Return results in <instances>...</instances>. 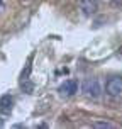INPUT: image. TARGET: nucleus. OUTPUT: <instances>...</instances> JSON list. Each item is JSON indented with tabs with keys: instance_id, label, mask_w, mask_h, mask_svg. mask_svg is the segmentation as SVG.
<instances>
[{
	"instance_id": "nucleus-6",
	"label": "nucleus",
	"mask_w": 122,
	"mask_h": 129,
	"mask_svg": "<svg viewBox=\"0 0 122 129\" xmlns=\"http://www.w3.org/2000/svg\"><path fill=\"white\" fill-rule=\"evenodd\" d=\"M20 88L26 92V93H32V90H34V85L31 83V80H20Z\"/></svg>"
},
{
	"instance_id": "nucleus-9",
	"label": "nucleus",
	"mask_w": 122,
	"mask_h": 129,
	"mask_svg": "<svg viewBox=\"0 0 122 129\" xmlns=\"http://www.w3.org/2000/svg\"><path fill=\"white\" fill-rule=\"evenodd\" d=\"M0 9H2V0H0Z\"/></svg>"
},
{
	"instance_id": "nucleus-5",
	"label": "nucleus",
	"mask_w": 122,
	"mask_h": 129,
	"mask_svg": "<svg viewBox=\"0 0 122 129\" xmlns=\"http://www.w3.org/2000/svg\"><path fill=\"white\" fill-rule=\"evenodd\" d=\"M10 110H12V97L2 95L0 97V112L2 114H10Z\"/></svg>"
},
{
	"instance_id": "nucleus-8",
	"label": "nucleus",
	"mask_w": 122,
	"mask_h": 129,
	"mask_svg": "<svg viewBox=\"0 0 122 129\" xmlns=\"http://www.w3.org/2000/svg\"><path fill=\"white\" fill-rule=\"evenodd\" d=\"M2 126H4V121H2V119H0V127H2Z\"/></svg>"
},
{
	"instance_id": "nucleus-1",
	"label": "nucleus",
	"mask_w": 122,
	"mask_h": 129,
	"mask_svg": "<svg viewBox=\"0 0 122 129\" xmlns=\"http://www.w3.org/2000/svg\"><path fill=\"white\" fill-rule=\"evenodd\" d=\"M105 93L112 99H119L122 97V77L120 75H112L109 77L107 83H105Z\"/></svg>"
},
{
	"instance_id": "nucleus-4",
	"label": "nucleus",
	"mask_w": 122,
	"mask_h": 129,
	"mask_svg": "<svg viewBox=\"0 0 122 129\" xmlns=\"http://www.w3.org/2000/svg\"><path fill=\"white\" fill-rule=\"evenodd\" d=\"M78 7L85 15H92L97 12V0H78Z\"/></svg>"
},
{
	"instance_id": "nucleus-2",
	"label": "nucleus",
	"mask_w": 122,
	"mask_h": 129,
	"mask_svg": "<svg viewBox=\"0 0 122 129\" xmlns=\"http://www.w3.org/2000/svg\"><path fill=\"white\" fill-rule=\"evenodd\" d=\"M82 88H83L85 95L90 97V99H98L102 95V87H100L98 78H87L82 85Z\"/></svg>"
},
{
	"instance_id": "nucleus-7",
	"label": "nucleus",
	"mask_w": 122,
	"mask_h": 129,
	"mask_svg": "<svg viewBox=\"0 0 122 129\" xmlns=\"http://www.w3.org/2000/svg\"><path fill=\"white\" fill-rule=\"evenodd\" d=\"M93 127H97V129H112L114 127V124L112 122H103V121H97V122H93Z\"/></svg>"
},
{
	"instance_id": "nucleus-3",
	"label": "nucleus",
	"mask_w": 122,
	"mask_h": 129,
	"mask_svg": "<svg viewBox=\"0 0 122 129\" xmlns=\"http://www.w3.org/2000/svg\"><path fill=\"white\" fill-rule=\"evenodd\" d=\"M58 92L61 93V95H64V97H71V95H75V93L78 92V83L75 82V80H66L64 83L59 85Z\"/></svg>"
}]
</instances>
